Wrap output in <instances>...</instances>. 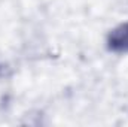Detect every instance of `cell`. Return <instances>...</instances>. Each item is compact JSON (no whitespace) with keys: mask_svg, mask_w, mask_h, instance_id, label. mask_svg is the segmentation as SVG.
<instances>
[{"mask_svg":"<svg viewBox=\"0 0 128 127\" xmlns=\"http://www.w3.org/2000/svg\"><path fill=\"white\" fill-rule=\"evenodd\" d=\"M107 48L113 52H128V23L115 27L109 33Z\"/></svg>","mask_w":128,"mask_h":127,"instance_id":"6da1fadb","label":"cell"}]
</instances>
